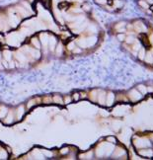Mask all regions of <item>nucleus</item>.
<instances>
[{
    "instance_id": "nucleus-1",
    "label": "nucleus",
    "mask_w": 153,
    "mask_h": 160,
    "mask_svg": "<svg viewBox=\"0 0 153 160\" xmlns=\"http://www.w3.org/2000/svg\"><path fill=\"white\" fill-rule=\"evenodd\" d=\"M110 33L133 61L153 72V24L145 18L116 21Z\"/></svg>"
},
{
    "instance_id": "nucleus-2",
    "label": "nucleus",
    "mask_w": 153,
    "mask_h": 160,
    "mask_svg": "<svg viewBox=\"0 0 153 160\" xmlns=\"http://www.w3.org/2000/svg\"><path fill=\"white\" fill-rule=\"evenodd\" d=\"M94 4L110 14H120L125 9V0H93Z\"/></svg>"
},
{
    "instance_id": "nucleus-3",
    "label": "nucleus",
    "mask_w": 153,
    "mask_h": 160,
    "mask_svg": "<svg viewBox=\"0 0 153 160\" xmlns=\"http://www.w3.org/2000/svg\"><path fill=\"white\" fill-rule=\"evenodd\" d=\"M134 4L143 15L153 19V0H134Z\"/></svg>"
}]
</instances>
